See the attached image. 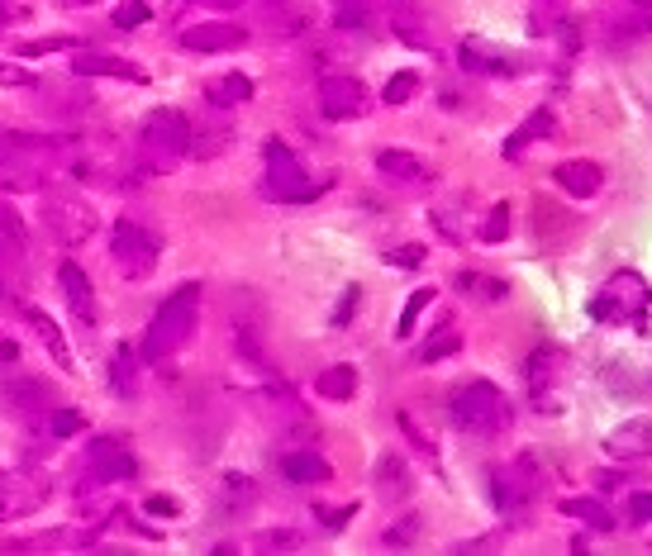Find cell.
Returning <instances> with one entry per match:
<instances>
[{
	"instance_id": "obj_11",
	"label": "cell",
	"mask_w": 652,
	"mask_h": 556,
	"mask_svg": "<svg viewBox=\"0 0 652 556\" xmlns=\"http://www.w3.org/2000/svg\"><path fill=\"white\" fill-rule=\"evenodd\" d=\"M86 466H91V475L95 481H134L138 475V462H134V452L124 448L120 438H95L91 448H86Z\"/></svg>"
},
{
	"instance_id": "obj_26",
	"label": "cell",
	"mask_w": 652,
	"mask_h": 556,
	"mask_svg": "<svg viewBox=\"0 0 652 556\" xmlns=\"http://www.w3.org/2000/svg\"><path fill=\"white\" fill-rule=\"evenodd\" d=\"M24 219L10 210V204H0V262H20L24 258Z\"/></svg>"
},
{
	"instance_id": "obj_41",
	"label": "cell",
	"mask_w": 652,
	"mask_h": 556,
	"mask_svg": "<svg viewBox=\"0 0 652 556\" xmlns=\"http://www.w3.org/2000/svg\"><path fill=\"white\" fill-rule=\"evenodd\" d=\"M143 20H148V0H124V6L115 10V24L120 29H138Z\"/></svg>"
},
{
	"instance_id": "obj_53",
	"label": "cell",
	"mask_w": 652,
	"mask_h": 556,
	"mask_svg": "<svg viewBox=\"0 0 652 556\" xmlns=\"http://www.w3.org/2000/svg\"><path fill=\"white\" fill-rule=\"evenodd\" d=\"M58 6H68V10H72V6H91V0H58Z\"/></svg>"
},
{
	"instance_id": "obj_54",
	"label": "cell",
	"mask_w": 652,
	"mask_h": 556,
	"mask_svg": "<svg viewBox=\"0 0 652 556\" xmlns=\"http://www.w3.org/2000/svg\"><path fill=\"white\" fill-rule=\"evenodd\" d=\"M0 129H6V124H0Z\"/></svg>"
},
{
	"instance_id": "obj_20",
	"label": "cell",
	"mask_w": 652,
	"mask_h": 556,
	"mask_svg": "<svg viewBox=\"0 0 652 556\" xmlns=\"http://www.w3.org/2000/svg\"><path fill=\"white\" fill-rule=\"evenodd\" d=\"M552 177H558V186L577 200H591L596 190L606 186V171H600V162H591V157H571V162H562Z\"/></svg>"
},
{
	"instance_id": "obj_22",
	"label": "cell",
	"mask_w": 652,
	"mask_h": 556,
	"mask_svg": "<svg viewBox=\"0 0 652 556\" xmlns=\"http://www.w3.org/2000/svg\"><path fill=\"white\" fill-rule=\"evenodd\" d=\"M138 367H143L138 347L120 343L115 347V361H110V386H115L120 400H134V395H138Z\"/></svg>"
},
{
	"instance_id": "obj_21",
	"label": "cell",
	"mask_w": 652,
	"mask_h": 556,
	"mask_svg": "<svg viewBox=\"0 0 652 556\" xmlns=\"http://www.w3.org/2000/svg\"><path fill=\"white\" fill-rule=\"evenodd\" d=\"M72 72L76 76H120V82H148L143 76V67H134V62H124V57H115V53H76L72 57Z\"/></svg>"
},
{
	"instance_id": "obj_8",
	"label": "cell",
	"mask_w": 652,
	"mask_h": 556,
	"mask_svg": "<svg viewBox=\"0 0 652 556\" xmlns=\"http://www.w3.org/2000/svg\"><path fill=\"white\" fill-rule=\"evenodd\" d=\"M262 190L272 200H286V204H296V200H314L324 186H314L310 181V171L300 167V157L286 148V143H267V171H262Z\"/></svg>"
},
{
	"instance_id": "obj_33",
	"label": "cell",
	"mask_w": 652,
	"mask_h": 556,
	"mask_svg": "<svg viewBox=\"0 0 652 556\" xmlns=\"http://www.w3.org/2000/svg\"><path fill=\"white\" fill-rule=\"evenodd\" d=\"M562 514L581 518V523H591V528H600V533H610V528H614V518L606 514V504H600V500H562Z\"/></svg>"
},
{
	"instance_id": "obj_47",
	"label": "cell",
	"mask_w": 652,
	"mask_h": 556,
	"mask_svg": "<svg viewBox=\"0 0 652 556\" xmlns=\"http://www.w3.org/2000/svg\"><path fill=\"white\" fill-rule=\"evenodd\" d=\"M0 86H34V76L20 72V67H6V62H0Z\"/></svg>"
},
{
	"instance_id": "obj_48",
	"label": "cell",
	"mask_w": 652,
	"mask_h": 556,
	"mask_svg": "<svg viewBox=\"0 0 652 556\" xmlns=\"http://www.w3.org/2000/svg\"><path fill=\"white\" fill-rule=\"evenodd\" d=\"M314 514H320V523H324V528H343V523H348V514H353V504H348V510H314Z\"/></svg>"
},
{
	"instance_id": "obj_37",
	"label": "cell",
	"mask_w": 652,
	"mask_h": 556,
	"mask_svg": "<svg viewBox=\"0 0 652 556\" xmlns=\"http://www.w3.org/2000/svg\"><path fill=\"white\" fill-rule=\"evenodd\" d=\"M457 285H463L467 295H482V300H505V281H496V276H476V272H463V276H457Z\"/></svg>"
},
{
	"instance_id": "obj_52",
	"label": "cell",
	"mask_w": 652,
	"mask_h": 556,
	"mask_svg": "<svg viewBox=\"0 0 652 556\" xmlns=\"http://www.w3.org/2000/svg\"><path fill=\"white\" fill-rule=\"evenodd\" d=\"M10 305H14V300H10V285L0 281V310H10Z\"/></svg>"
},
{
	"instance_id": "obj_38",
	"label": "cell",
	"mask_w": 652,
	"mask_h": 556,
	"mask_svg": "<svg viewBox=\"0 0 652 556\" xmlns=\"http://www.w3.org/2000/svg\"><path fill=\"white\" fill-rule=\"evenodd\" d=\"M629 39H648L652 34V0H629Z\"/></svg>"
},
{
	"instance_id": "obj_40",
	"label": "cell",
	"mask_w": 652,
	"mask_h": 556,
	"mask_svg": "<svg viewBox=\"0 0 652 556\" xmlns=\"http://www.w3.org/2000/svg\"><path fill=\"white\" fill-rule=\"evenodd\" d=\"M415 537H420V518L405 514L401 523H391V528H386V547H410Z\"/></svg>"
},
{
	"instance_id": "obj_15",
	"label": "cell",
	"mask_w": 652,
	"mask_h": 556,
	"mask_svg": "<svg viewBox=\"0 0 652 556\" xmlns=\"http://www.w3.org/2000/svg\"><path fill=\"white\" fill-rule=\"evenodd\" d=\"M457 57H463L467 72H486V76H519L524 62L515 53H505V48H490L482 39H467L463 48H457Z\"/></svg>"
},
{
	"instance_id": "obj_25",
	"label": "cell",
	"mask_w": 652,
	"mask_h": 556,
	"mask_svg": "<svg viewBox=\"0 0 652 556\" xmlns=\"http://www.w3.org/2000/svg\"><path fill=\"white\" fill-rule=\"evenodd\" d=\"M6 395L20 409H48V405H58V390L48 386V380H39V376H14L10 386H6Z\"/></svg>"
},
{
	"instance_id": "obj_27",
	"label": "cell",
	"mask_w": 652,
	"mask_h": 556,
	"mask_svg": "<svg viewBox=\"0 0 652 556\" xmlns=\"http://www.w3.org/2000/svg\"><path fill=\"white\" fill-rule=\"evenodd\" d=\"M314 390H320V400L343 405V400H353V390H358V371L353 367H329V371H320V380H314Z\"/></svg>"
},
{
	"instance_id": "obj_2",
	"label": "cell",
	"mask_w": 652,
	"mask_h": 556,
	"mask_svg": "<svg viewBox=\"0 0 652 556\" xmlns=\"http://www.w3.org/2000/svg\"><path fill=\"white\" fill-rule=\"evenodd\" d=\"M62 143L24 129H0V190H43L58 167Z\"/></svg>"
},
{
	"instance_id": "obj_45",
	"label": "cell",
	"mask_w": 652,
	"mask_h": 556,
	"mask_svg": "<svg viewBox=\"0 0 652 556\" xmlns=\"http://www.w3.org/2000/svg\"><path fill=\"white\" fill-rule=\"evenodd\" d=\"M62 48H72V39H43V43H24L20 57H39V53H62Z\"/></svg>"
},
{
	"instance_id": "obj_1",
	"label": "cell",
	"mask_w": 652,
	"mask_h": 556,
	"mask_svg": "<svg viewBox=\"0 0 652 556\" xmlns=\"http://www.w3.org/2000/svg\"><path fill=\"white\" fill-rule=\"evenodd\" d=\"M196 319H200V285L186 281L182 291H172L163 305H157L153 324L143 328L138 357L148 361V367H157V361H167V357H177L182 347L190 343V333H196Z\"/></svg>"
},
{
	"instance_id": "obj_50",
	"label": "cell",
	"mask_w": 652,
	"mask_h": 556,
	"mask_svg": "<svg viewBox=\"0 0 652 556\" xmlns=\"http://www.w3.org/2000/svg\"><path fill=\"white\" fill-rule=\"evenodd\" d=\"M190 6H205V10H238L244 0H190Z\"/></svg>"
},
{
	"instance_id": "obj_30",
	"label": "cell",
	"mask_w": 652,
	"mask_h": 556,
	"mask_svg": "<svg viewBox=\"0 0 652 556\" xmlns=\"http://www.w3.org/2000/svg\"><path fill=\"white\" fill-rule=\"evenodd\" d=\"M457 347H463V333H457L453 324L448 328H438L434 338H428L424 347H420V367H434V361H443V357H453Z\"/></svg>"
},
{
	"instance_id": "obj_3",
	"label": "cell",
	"mask_w": 652,
	"mask_h": 556,
	"mask_svg": "<svg viewBox=\"0 0 652 556\" xmlns=\"http://www.w3.org/2000/svg\"><path fill=\"white\" fill-rule=\"evenodd\" d=\"M138 157H143V171H153V177H163V171H172L182 157H190V119L182 115V109L157 105L143 115Z\"/></svg>"
},
{
	"instance_id": "obj_17",
	"label": "cell",
	"mask_w": 652,
	"mask_h": 556,
	"mask_svg": "<svg viewBox=\"0 0 652 556\" xmlns=\"http://www.w3.org/2000/svg\"><path fill=\"white\" fill-rule=\"evenodd\" d=\"M629 300H643V281L639 276H614L610 291L591 300V319H600V324L629 319Z\"/></svg>"
},
{
	"instance_id": "obj_19",
	"label": "cell",
	"mask_w": 652,
	"mask_h": 556,
	"mask_svg": "<svg viewBox=\"0 0 652 556\" xmlns=\"http://www.w3.org/2000/svg\"><path fill=\"white\" fill-rule=\"evenodd\" d=\"M410 490H415V471H410L405 457L386 452L376 462V495L386 504H401V500H410Z\"/></svg>"
},
{
	"instance_id": "obj_18",
	"label": "cell",
	"mask_w": 652,
	"mask_h": 556,
	"mask_svg": "<svg viewBox=\"0 0 652 556\" xmlns=\"http://www.w3.org/2000/svg\"><path fill=\"white\" fill-rule=\"evenodd\" d=\"M24 319H29V328H34L39 333V343L48 347V357H53L58 361V367L62 371H76V361H72V347H68V333H62L58 328V319H53V314H48V310H39V305H24Z\"/></svg>"
},
{
	"instance_id": "obj_24",
	"label": "cell",
	"mask_w": 652,
	"mask_h": 556,
	"mask_svg": "<svg viewBox=\"0 0 652 556\" xmlns=\"http://www.w3.org/2000/svg\"><path fill=\"white\" fill-rule=\"evenodd\" d=\"M552 129H558V115H552V109L544 105V109H534V115L529 119H524L519 124V129H515V138L510 143H505V157H519L524 148H529V143H538V138H548Z\"/></svg>"
},
{
	"instance_id": "obj_49",
	"label": "cell",
	"mask_w": 652,
	"mask_h": 556,
	"mask_svg": "<svg viewBox=\"0 0 652 556\" xmlns=\"http://www.w3.org/2000/svg\"><path fill=\"white\" fill-rule=\"evenodd\" d=\"M143 510H148V514H157V518H172V514H177V504H172L167 495H153L148 504H143Z\"/></svg>"
},
{
	"instance_id": "obj_39",
	"label": "cell",
	"mask_w": 652,
	"mask_h": 556,
	"mask_svg": "<svg viewBox=\"0 0 652 556\" xmlns=\"http://www.w3.org/2000/svg\"><path fill=\"white\" fill-rule=\"evenodd\" d=\"M505 233H510V204H496V210L486 214V224H482V238L486 243H505Z\"/></svg>"
},
{
	"instance_id": "obj_51",
	"label": "cell",
	"mask_w": 652,
	"mask_h": 556,
	"mask_svg": "<svg viewBox=\"0 0 652 556\" xmlns=\"http://www.w3.org/2000/svg\"><path fill=\"white\" fill-rule=\"evenodd\" d=\"M372 6H376V0H339V10H368L372 14Z\"/></svg>"
},
{
	"instance_id": "obj_46",
	"label": "cell",
	"mask_w": 652,
	"mask_h": 556,
	"mask_svg": "<svg viewBox=\"0 0 652 556\" xmlns=\"http://www.w3.org/2000/svg\"><path fill=\"white\" fill-rule=\"evenodd\" d=\"M386 262H395V266H420L424 262V248H395V252H386Z\"/></svg>"
},
{
	"instance_id": "obj_5",
	"label": "cell",
	"mask_w": 652,
	"mask_h": 556,
	"mask_svg": "<svg viewBox=\"0 0 652 556\" xmlns=\"http://www.w3.org/2000/svg\"><path fill=\"white\" fill-rule=\"evenodd\" d=\"M110 262L120 266L124 281H148L157 272V262H163V238L148 224L124 214V219H115V229H110Z\"/></svg>"
},
{
	"instance_id": "obj_10",
	"label": "cell",
	"mask_w": 652,
	"mask_h": 556,
	"mask_svg": "<svg viewBox=\"0 0 652 556\" xmlns=\"http://www.w3.org/2000/svg\"><path fill=\"white\" fill-rule=\"evenodd\" d=\"M368 105H372V91L358 82V76H348V72H333L320 82V115L333 119V124H343V119H362L368 115Z\"/></svg>"
},
{
	"instance_id": "obj_42",
	"label": "cell",
	"mask_w": 652,
	"mask_h": 556,
	"mask_svg": "<svg viewBox=\"0 0 652 556\" xmlns=\"http://www.w3.org/2000/svg\"><path fill=\"white\" fill-rule=\"evenodd\" d=\"M358 300H362V291H358V285H348V291H343V300H339V310H333V328H348V324H353V310H358Z\"/></svg>"
},
{
	"instance_id": "obj_16",
	"label": "cell",
	"mask_w": 652,
	"mask_h": 556,
	"mask_svg": "<svg viewBox=\"0 0 652 556\" xmlns=\"http://www.w3.org/2000/svg\"><path fill=\"white\" fill-rule=\"evenodd\" d=\"M58 291H62V300H68V310L76 314V319L95 324V285H91V276L76 262L58 266Z\"/></svg>"
},
{
	"instance_id": "obj_14",
	"label": "cell",
	"mask_w": 652,
	"mask_h": 556,
	"mask_svg": "<svg viewBox=\"0 0 652 556\" xmlns=\"http://www.w3.org/2000/svg\"><path fill=\"white\" fill-rule=\"evenodd\" d=\"M606 452L619 457V462H648L652 457V419L648 415H633L614 428L606 438Z\"/></svg>"
},
{
	"instance_id": "obj_29",
	"label": "cell",
	"mask_w": 652,
	"mask_h": 556,
	"mask_svg": "<svg viewBox=\"0 0 652 556\" xmlns=\"http://www.w3.org/2000/svg\"><path fill=\"white\" fill-rule=\"evenodd\" d=\"M219 495H225V510L238 514V510H248V504L258 500V490H252V481L244 471H225V475H219Z\"/></svg>"
},
{
	"instance_id": "obj_43",
	"label": "cell",
	"mask_w": 652,
	"mask_h": 556,
	"mask_svg": "<svg viewBox=\"0 0 652 556\" xmlns=\"http://www.w3.org/2000/svg\"><path fill=\"white\" fill-rule=\"evenodd\" d=\"M82 428H86V419L76 415V409H58L53 415V433L58 438H72V433H82Z\"/></svg>"
},
{
	"instance_id": "obj_6",
	"label": "cell",
	"mask_w": 652,
	"mask_h": 556,
	"mask_svg": "<svg viewBox=\"0 0 652 556\" xmlns=\"http://www.w3.org/2000/svg\"><path fill=\"white\" fill-rule=\"evenodd\" d=\"M544 495V471H538V457H515L510 466H496L490 471V500L505 518H519L534 510V500Z\"/></svg>"
},
{
	"instance_id": "obj_31",
	"label": "cell",
	"mask_w": 652,
	"mask_h": 556,
	"mask_svg": "<svg viewBox=\"0 0 652 556\" xmlns=\"http://www.w3.org/2000/svg\"><path fill=\"white\" fill-rule=\"evenodd\" d=\"M395 34H401L405 43H415V48H434V39H428V20H420L415 6L395 10Z\"/></svg>"
},
{
	"instance_id": "obj_44",
	"label": "cell",
	"mask_w": 652,
	"mask_h": 556,
	"mask_svg": "<svg viewBox=\"0 0 652 556\" xmlns=\"http://www.w3.org/2000/svg\"><path fill=\"white\" fill-rule=\"evenodd\" d=\"M624 514H629V523H652V495H648V490H639V495H629Z\"/></svg>"
},
{
	"instance_id": "obj_4",
	"label": "cell",
	"mask_w": 652,
	"mask_h": 556,
	"mask_svg": "<svg viewBox=\"0 0 652 556\" xmlns=\"http://www.w3.org/2000/svg\"><path fill=\"white\" fill-rule=\"evenodd\" d=\"M448 419L453 428H463L472 438H496L510 428V400L500 395V386L490 380H463L448 395Z\"/></svg>"
},
{
	"instance_id": "obj_12",
	"label": "cell",
	"mask_w": 652,
	"mask_h": 556,
	"mask_svg": "<svg viewBox=\"0 0 652 556\" xmlns=\"http://www.w3.org/2000/svg\"><path fill=\"white\" fill-rule=\"evenodd\" d=\"M244 43H248V29L229 24V20H205V24L182 29V48H190V53H234Z\"/></svg>"
},
{
	"instance_id": "obj_13",
	"label": "cell",
	"mask_w": 652,
	"mask_h": 556,
	"mask_svg": "<svg viewBox=\"0 0 652 556\" xmlns=\"http://www.w3.org/2000/svg\"><path fill=\"white\" fill-rule=\"evenodd\" d=\"M376 171H381V177H386L391 186H405V190H428V186H434V167H428L424 157L405 153V148L376 153Z\"/></svg>"
},
{
	"instance_id": "obj_32",
	"label": "cell",
	"mask_w": 652,
	"mask_h": 556,
	"mask_svg": "<svg viewBox=\"0 0 652 556\" xmlns=\"http://www.w3.org/2000/svg\"><path fill=\"white\" fill-rule=\"evenodd\" d=\"M229 148V129H196L190 124V157H200V162H210Z\"/></svg>"
},
{
	"instance_id": "obj_34",
	"label": "cell",
	"mask_w": 652,
	"mask_h": 556,
	"mask_svg": "<svg viewBox=\"0 0 652 556\" xmlns=\"http://www.w3.org/2000/svg\"><path fill=\"white\" fill-rule=\"evenodd\" d=\"M428 305H434V291L424 285V291L410 295V305L401 310V324H395V338H410V333H415V324H420V314H424Z\"/></svg>"
},
{
	"instance_id": "obj_28",
	"label": "cell",
	"mask_w": 652,
	"mask_h": 556,
	"mask_svg": "<svg viewBox=\"0 0 652 556\" xmlns=\"http://www.w3.org/2000/svg\"><path fill=\"white\" fill-rule=\"evenodd\" d=\"M205 95H210V105H244V101H252V82L244 72H225L219 82L205 86Z\"/></svg>"
},
{
	"instance_id": "obj_23",
	"label": "cell",
	"mask_w": 652,
	"mask_h": 556,
	"mask_svg": "<svg viewBox=\"0 0 652 556\" xmlns=\"http://www.w3.org/2000/svg\"><path fill=\"white\" fill-rule=\"evenodd\" d=\"M281 475L291 485H320V481H329L333 471H329V462L320 452H286L281 457Z\"/></svg>"
},
{
	"instance_id": "obj_9",
	"label": "cell",
	"mask_w": 652,
	"mask_h": 556,
	"mask_svg": "<svg viewBox=\"0 0 652 556\" xmlns=\"http://www.w3.org/2000/svg\"><path fill=\"white\" fill-rule=\"evenodd\" d=\"M48 495H53V481H48L43 471H20L10 475L0 466V523L10 518H24V514H39Z\"/></svg>"
},
{
	"instance_id": "obj_35",
	"label": "cell",
	"mask_w": 652,
	"mask_h": 556,
	"mask_svg": "<svg viewBox=\"0 0 652 556\" xmlns=\"http://www.w3.org/2000/svg\"><path fill=\"white\" fill-rule=\"evenodd\" d=\"M415 91H420V72H395L386 91H381V101L386 105H405V101H415Z\"/></svg>"
},
{
	"instance_id": "obj_7",
	"label": "cell",
	"mask_w": 652,
	"mask_h": 556,
	"mask_svg": "<svg viewBox=\"0 0 652 556\" xmlns=\"http://www.w3.org/2000/svg\"><path fill=\"white\" fill-rule=\"evenodd\" d=\"M43 224L48 233L58 238L62 248H86L95 229H101V219H95V210L82 200V196H72V190H48L43 186Z\"/></svg>"
},
{
	"instance_id": "obj_36",
	"label": "cell",
	"mask_w": 652,
	"mask_h": 556,
	"mask_svg": "<svg viewBox=\"0 0 652 556\" xmlns=\"http://www.w3.org/2000/svg\"><path fill=\"white\" fill-rule=\"evenodd\" d=\"M300 543H306V537H300L296 528H267V533L252 537V547L258 552H296Z\"/></svg>"
}]
</instances>
